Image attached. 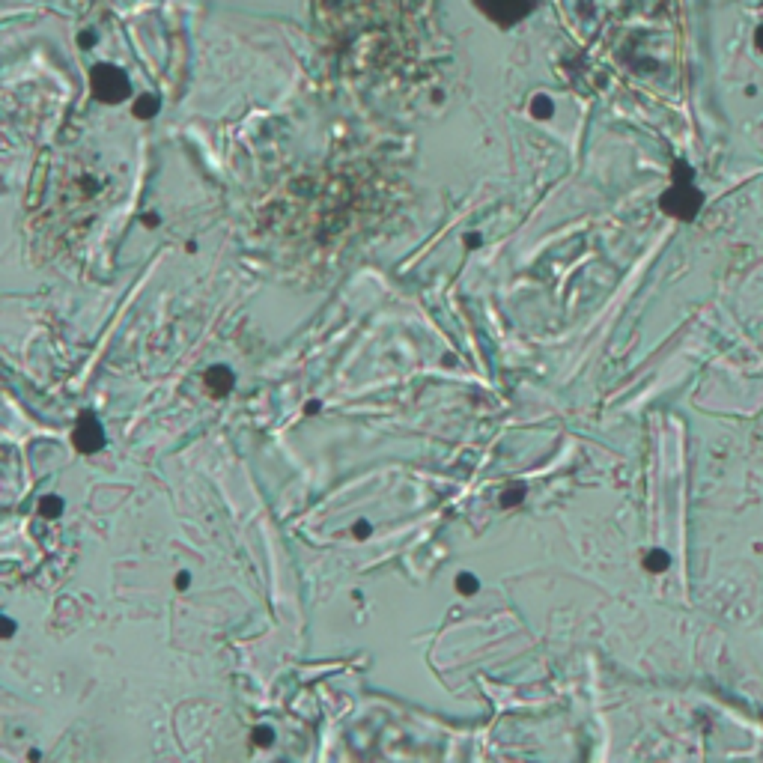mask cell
Here are the masks:
<instances>
[{"label":"cell","instance_id":"cell-1","mask_svg":"<svg viewBox=\"0 0 763 763\" xmlns=\"http://www.w3.org/2000/svg\"><path fill=\"white\" fill-rule=\"evenodd\" d=\"M90 84H93V96L98 98V102H105V105L125 102V98L132 96V81H128V75L123 69L108 66V63L93 66Z\"/></svg>","mask_w":763,"mask_h":763},{"label":"cell","instance_id":"cell-2","mask_svg":"<svg viewBox=\"0 0 763 763\" xmlns=\"http://www.w3.org/2000/svg\"><path fill=\"white\" fill-rule=\"evenodd\" d=\"M683 167L686 164H677L671 191H665V197H662V209L674 215V218H692L701 206V194L692 188V176H689V170H683Z\"/></svg>","mask_w":763,"mask_h":763},{"label":"cell","instance_id":"cell-3","mask_svg":"<svg viewBox=\"0 0 763 763\" xmlns=\"http://www.w3.org/2000/svg\"><path fill=\"white\" fill-rule=\"evenodd\" d=\"M483 16L498 27H513L534 12L537 0H471Z\"/></svg>","mask_w":763,"mask_h":763},{"label":"cell","instance_id":"cell-4","mask_svg":"<svg viewBox=\"0 0 763 763\" xmlns=\"http://www.w3.org/2000/svg\"><path fill=\"white\" fill-rule=\"evenodd\" d=\"M72 444H75L78 453H98L105 448V429L98 424V417L93 412H81L78 424L72 429Z\"/></svg>","mask_w":763,"mask_h":763},{"label":"cell","instance_id":"cell-5","mask_svg":"<svg viewBox=\"0 0 763 763\" xmlns=\"http://www.w3.org/2000/svg\"><path fill=\"white\" fill-rule=\"evenodd\" d=\"M203 385H206V391L212 397H227L230 391H233V385H236V376H233V370L218 364V367H209L203 373Z\"/></svg>","mask_w":763,"mask_h":763},{"label":"cell","instance_id":"cell-6","mask_svg":"<svg viewBox=\"0 0 763 763\" xmlns=\"http://www.w3.org/2000/svg\"><path fill=\"white\" fill-rule=\"evenodd\" d=\"M63 513V498L60 495H45L39 501V516H45V519H57V516Z\"/></svg>","mask_w":763,"mask_h":763},{"label":"cell","instance_id":"cell-7","mask_svg":"<svg viewBox=\"0 0 763 763\" xmlns=\"http://www.w3.org/2000/svg\"><path fill=\"white\" fill-rule=\"evenodd\" d=\"M668 567H671V558L662 552V549H653L650 555L644 558V570L647 572H662V570H668Z\"/></svg>","mask_w":763,"mask_h":763},{"label":"cell","instance_id":"cell-8","mask_svg":"<svg viewBox=\"0 0 763 763\" xmlns=\"http://www.w3.org/2000/svg\"><path fill=\"white\" fill-rule=\"evenodd\" d=\"M525 492H528V489L522 483H513L510 489H504V492H501V507H516L519 501H525Z\"/></svg>","mask_w":763,"mask_h":763},{"label":"cell","instance_id":"cell-9","mask_svg":"<svg viewBox=\"0 0 763 763\" xmlns=\"http://www.w3.org/2000/svg\"><path fill=\"white\" fill-rule=\"evenodd\" d=\"M456 590H459L463 597H471V594H477V590H480V582L474 579L471 572H463V575L456 579Z\"/></svg>","mask_w":763,"mask_h":763},{"label":"cell","instance_id":"cell-10","mask_svg":"<svg viewBox=\"0 0 763 763\" xmlns=\"http://www.w3.org/2000/svg\"><path fill=\"white\" fill-rule=\"evenodd\" d=\"M158 111V98L155 96H147V98H137V105H135V113L137 117H143V120H149L152 113Z\"/></svg>","mask_w":763,"mask_h":763},{"label":"cell","instance_id":"cell-11","mask_svg":"<svg viewBox=\"0 0 763 763\" xmlns=\"http://www.w3.org/2000/svg\"><path fill=\"white\" fill-rule=\"evenodd\" d=\"M271 740H275V730L271 728H256L254 730V742L256 745H271Z\"/></svg>","mask_w":763,"mask_h":763},{"label":"cell","instance_id":"cell-12","mask_svg":"<svg viewBox=\"0 0 763 763\" xmlns=\"http://www.w3.org/2000/svg\"><path fill=\"white\" fill-rule=\"evenodd\" d=\"M534 117H540V120H546V117H552V102H546V98H537L534 102Z\"/></svg>","mask_w":763,"mask_h":763},{"label":"cell","instance_id":"cell-13","mask_svg":"<svg viewBox=\"0 0 763 763\" xmlns=\"http://www.w3.org/2000/svg\"><path fill=\"white\" fill-rule=\"evenodd\" d=\"M352 534H355L358 540H364V537H370V525H367V522H355V528H352Z\"/></svg>","mask_w":763,"mask_h":763},{"label":"cell","instance_id":"cell-14","mask_svg":"<svg viewBox=\"0 0 763 763\" xmlns=\"http://www.w3.org/2000/svg\"><path fill=\"white\" fill-rule=\"evenodd\" d=\"M188 582H191V575H188V572H179V575H176V587H179V590L188 587Z\"/></svg>","mask_w":763,"mask_h":763},{"label":"cell","instance_id":"cell-15","mask_svg":"<svg viewBox=\"0 0 763 763\" xmlns=\"http://www.w3.org/2000/svg\"><path fill=\"white\" fill-rule=\"evenodd\" d=\"M754 48H757V51L763 54V24H760L757 30H754Z\"/></svg>","mask_w":763,"mask_h":763},{"label":"cell","instance_id":"cell-16","mask_svg":"<svg viewBox=\"0 0 763 763\" xmlns=\"http://www.w3.org/2000/svg\"><path fill=\"white\" fill-rule=\"evenodd\" d=\"M12 632H16V623L9 617H4V638H12Z\"/></svg>","mask_w":763,"mask_h":763},{"label":"cell","instance_id":"cell-17","mask_svg":"<svg viewBox=\"0 0 763 763\" xmlns=\"http://www.w3.org/2000/svg\"><path fill=\"white\" fill-rule=\"evenodd\" d=\"M465 239H468V242H465L468 248H474V244H480V236H474V233H471V236H465Z\"/></svg>","mask_w":763,"mask_h":763}]
</instances>
